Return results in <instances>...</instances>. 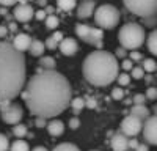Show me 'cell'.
<instances>
[{"instance_id": "52a82bcc", "label": "cell", "mask_w": 157, "mask_h": 151, "mask_svg": "<svg viewBox=\"0 0 157 151\" xmlns=\"http://www.w3.org/2000/svg\"><path fill=\"white\" fill-rule=\"evenodd\" d=\"M0 117H2L3 123L14 126L21 123L24 117V110L19 104L13 103V101H5V103H0Z\"/></svg>"}, {"instance_id": "7bdbcfd3", "label": "cell", "mask_w": 157, "mask_h": 151, "mask_svg": "<svg viewBox=\"0 0 157 151\" xmlns=\"http://www.w3.org/2000/svg\"><path fill=\"white\" fill-rule=\"evenodd\" d=\"M137 145H138V140H137V138H129V142H127L129 149H135Z\"/></svg>"}, {"instance_id": "ffe728a7", "label": "cell", "mask_w": 157, "mask_h": 151, "mask_svg": "<svg viewBox=\"0 0 157 151\" xmlns=\"http://www.w3.org/2000/svg\"><path fill=\"white\" fill-rule=\"evenodd\" d=\"M8 151H30V146L29 143L25 140H21V138H17L16 142H13L10 145V149Z\"/></svg>"}, {"instance_id": "60d3db41", "label": "cell", "mask_w": 157, "mask_h": 151, "mask_svg": "<svg viewBox=\"0 0 157 151\" xmlns=\"http://www.w3.org/2000/svg\"><path fill=\"white\" fill-rule=\"evenodd\" d=\"M17 2H21V0H0V5L2 6H13V5H16Z\"/></svg>"}, {"instance_id": "e0dca14e", "label": "cell", "mask_w": 157, "mask_h": 151, "mask_svg": "<svg viewBox=\"0 0 157 151\" xmlns=\"http://www.w3.org/2000/svg\"><path fill=\"white\" fill-rule=\"evenodd\" d=\"M44 50H46V46H44L43 41H39V40H32V43H30V46H29L30 55H33V57H43Z\"/></svg>"}, {"instance_id": "1f68e13d", "label": "cell", "mask_w": 157, "mask_h": 151, "mask_svg": "<svg viewBox=\"0 0 157 151\" xmlns=\"http://www.w3.org/2000/svg\"><path fill=\"white\" fill-rule=\"evenodd\" d=\"M143 25L148 29H152L155 27V16H148V17H143Z\"/></svg>"}, {"instance_id": "83f0119b", "label": "cell", "mask_w": 157, "mask_h": 151, "mask_svg": "<svg viewBox=\"0 0 157 151\" xmlns=\"http://www.w3.org/2000/svg\"><path fill=\"white\" fill-rule=\"evenodd\" d=\"M58 24H60V21H58V17L57 16H47L46 17V25H47V29H57L58 27Z\"/></svg>"}, {"instance_id": "836d02e7", "label": "cell", "mask_w": 157, "mask_h": 151, "mask_svg": "<svg viewBox=\"0 0 157 151\" xmlns=\"http://www.w3.org/2000/svg\"><path fill=\"white\" fill-rule=\"evenodd\" d=\"M145 96H146L148 101H154V99L157 98V88H155V87H149Z\"/></svg>"}, {"instance_id": "f6af8a7d", "label": "cell", "mask_w": 157, "mask_h": 151, "mask_svg": "<svg viewBox=\"0 0 157 151\" xmlns=\"http://www.w3.org/2000/svg\"><path fill=\"white\" fill-rule=\"evenodd\" d=\"M134 151H149V146H148L146 143H138Z\"/></svg>"}, {"instance_id": "d6986e66", "label": "cell", "mask_w": 157, "mask_h": 151, "mask_svg": "<svg viewBox=\"0 0 157 151\" xmlns=\"http://www.w3.org/2000/svg\"><path fill=\"white\" fill-rule=\"evenodd\" d=\"M146 44H148V49L152 55H157V32L152 30L148 36H146Z\"/></svg>"}, {"instance_id": "d4e9b609", "label": "cell", "mask_w": 157, "mask_h": 151, "mask_svg": "<svg viewBox=\"0 0 157 151\" xmlns=\"http://www.w3.org/2000/svg\"><path fill=\"white\" fill-rule=\"evenodd\" d=\"M52 151H80V149H78V146H75L74 143H68V142H64V143L57 145Z\"/></svg>"}, {"instance_id": "ac0fdd59", "label": "cell", "mask_w": 157, "mask_h": 151, "mask_svg": "<svg viewBox=\"0 0 157 151\" xmlns=\"http://www.w3.org/2000/svg\"><path fill=\"white\" fill-rule=\"evenodd\" d=\"M130 115H134V117H137V118H140L141 121H145L149 115H151V112H149V109L143 104V106H132V109H130Z\"/></svg>"}, {"instance_id": "d6a6232c", "label": "cell", "mask_w": 157, "mask_h": 151, "mask_svg": "<svg viewBox=\"0 0 157 151\" xmlns=\"http://www.w3.org/2000/svg\"><path fill=\"white\" fill-rule=\"evenodd\" d=\"M130 76H132L134 79H141L143 76H145V71L141 69V66H137V68L130 69Z\"/></svg>"}, {"instance_id": "277c9868", "label": "cell", "mask_w": 157, "mask_h": 151, "mask_svg": "<svg viewBox=\"0 0 157 151\" xmlns=\"http://www.w3.org/2000/svg\"><path fill=\"white\" fill-rule=\"evenodd\" d=\"M145 40H146L145 27L137 22H127L118 32V41H120L121 47L129 50H135L141 47Z\"/></svg>"}, {"instance_id": "74e56055", "label": "cell", "mask_w": 157, "mask_h": 151, "mask_svg": "<svg viewBox=\"0 0 157 151\" xmlns=\"http://www.w3.org/2000/svg\"><path fill=\"white\" fill-rule=\"evenodd\" d=\"M35 124H36V128H44V126L47 124V118H43V117H36V121H35Z\"/></svg>"}, {"instance_id": "bcb514c9", "label": "cell", "mask_w": 157, "mask_h": 151, "mask_svg": "<svg viewBox=\"0 0 157 151\" xmlns=\"http://www.w3.org/2000/svg\"><path fill=\"white\" fill-rule=\"evenodd\" d=\"M8 35V27L6 25H0V38H5Z\"/></svg>"}, {"instance_id": "ab89813d", "label": "cell", "mask_w": 157, "mask_h": 151, "mask_svg": "<svg viewBox=\"0 0 157 151\" xmlns=\"http://www.w3.org/2000/svg\"><path fill=\"white\" fill-rule=\"evenodd\" d=\"M126 50H127V49H124V47H118V49H116V52H115V55H116L118 58H124V57L127 55Z\"/></svg>"}, {"instance_id": "30bf717a", "label": "cell", "mask_w": 157, "mask_h": 151, "mask_svg": "<svg viewBox=\"0 0 157 151\" xmlns=\"http://www.w3.org/2000/svg\"><path fill=\"white\" fill-rule=\"evenodd\" d=\"M13 16H14L16 21L19 22H29L33 16H35V11L32 8V5H27V3H19L14 11H13Z\"/></svg>"}, {"instance_id": "484cf974", "label": "cell", "mask_w": 157, "mask_h": 151, "mask_svg": "<svg viewBox=\"0 0 157 151\" xmlns=\"http://www.w3.org/2000/svg\"><path fill=\"white\" fill-rule=\"evenodd\" d=\"M115 80H118V83H120L121 87H126V85L130 83V76H129L127 72H121V74H118V76H116V79H115Z\"/></svg>"}, {"instance_id": "4316f807", "label": "cell", "mask_w": 157, "mask_h": 151, "mask_svg": "<svg viewBox=\"0 0 157 151\" xmlns=\"http://www.w3.org/2000/svg\"><path fill=\"white\" fill-rule=\"evenodd\" d=\"M71 106L75 112H78L80 109L85 107V99L83 98H74V99H71Z\"/></svg>"}, {"instance_id": "681fc988", "label": "cell", "mask_w": 157, "mask_h": 151, "mask_svg": "<svg viewBox=\"0 0 157 151\" xmlns=\"http://www.w3.org/2000/svg\"><path fill=\"white\" fill-rule=\"evenodd\" d=\"M8 30H13V32H14L16 30V24H10V29Z\"/></svg>"}, {"instance_id": "816d5d0a", "label": "cell", "mask_w": 157, "mask_h": 151, "mask_svg": "<svg viewBox=\"0 0 157 151\" xmlns=\"http://www.w3.org/2000/svg\"><path fill=\"white\" fill-rule=\"evenodd\" d=\"M127 151H134V149H127Z\"/></svg>"}, {"instance_id": "4dcf8cb0", "label": "cell", "mask_w": 157, "mask_h": 151, "mask_svg": "<svg viewBox=\"0 0 157 151\" xmlns=\"http://www.w3.org/2000/svg\"><path fill=\"white\" fill-rule=\"evenodd\" d=\"M112 98H113L115 101H121V99L124 98V91H123V88H120V87L113 88V90H112Z\"/></svg>"}, {"instance_id": "7402d4cb", "label": "cell", "mask_w": 157, "mask_h": 151, "mask_svg": "<svg viewBox=\"0 0 157 151\" xmlns=\"http://www.w3.org/2000/svg\"><path fill=\"white\" fill-rule=\"evenodd\" d=\"M13 134H14L17 138H22V137H25L29 134V129H27V126H25V124L17 123V124L13 126Z\"/></svg>"}, {"instance_id": "8d00e7d4", "label": "cell", "mask_w": 157, "mask_h": 151, "mask_svg": "<svg viewBox=\"0 0 157 151\" xmlns=\"http://www.w3.org/2000/svg\"><path fill=\"white\" fill-rule=\"evenodd\" d=\"M85 106H86L88 109H94V107L98 106L96 98H86V99H85Z\"/></svg>"}, {"instance_id": "8992f818", "label": "cell", "mask_w": 157, "mask_h": 151, "mask_svg": "<svg viewBox=\"0 0 157 151\" xmlns=\"http://www.w3.org/2000/svg\"><path fill=\"white\" fill-rule=\"evenodd\" d=\"M126 8L140 17L155 16L157 0H123Z\"/></svg>"}, {"instance_id": "f546056e", "label": "cell", "mask_w": 157, "mask_h": 151, "mask_svg": "<svg viewBox=\"0 0 157 151\" xmlns=\"http://www.w3.org/2000/svg\"><path fill=\"white\" fill-rule=\"evenodd\" d=\"M10 149V140L5 134H0V151H8Z\"/></svg>"}, {"instance_id": "ee69618b", "label": "cell", "mask_w": 157, "mask_h": 151, "mask_svg": "<svg viewBox=\"0 0 157 151\" xmlns=\"http://www.w3.org/2000/svg\"><path fill=\"white\" fill-rule=\"evenodd\" d=\"M35 17H36L38 21H43V19H46V11H44V10H39V11H36V13H35Z\"/></svg>"}, {"instance_id": "c3c4849f", "label": "cell", "mask_w": 157, "mask_h": 151, "mask_svg": "<svg viewBox=\"0 0 157 151\" xmlns=\"http://www.w3.org/2000/svg\"><path fill=\"white\" fill-rule=\"evenodd\" d=\"M32 151H49V149H47L46 146H41V145H39V146H35Z\"/></svg>"}, {"instance_id": "9c48e42d", "label": "cell", "mask_w": 157, "mask_h": 151, "mask_svg": "<svg viewBox=\"0 0 157 151\" xmlns=\"http://www.w3.org/2000/svg\"><path fill=\"white\" fill-rule=\"evenodd\" d=\"M143 137L148 145H157V118L155 115H149L141 126Z\"/></svg>"}, {"instance_id": "d590c367", "label": "cell", "mask_w": 157, "mask_h": 151, "mask_svg": "<svg viewBox=\"0 0 157 151\" xmlns=\"http://www.w3.org/2000/svg\"><path fill=\"white\" fill-rule=\"evenodd\" d=\"M44 46L47 47V49H50V50H54V49H57V46H58V43L54 40V38H47V40H46V43H44Z\"/></svg>"}, {"instance_id": "8fae6325", "label": "cell", "mask_w": 157, "mask_h": 151, "mask_svg": "<svg viewBox=\"0 0 157 151\" xmlns=\"http://www.w3.org/2000/svg\"><path fill=\"white\" fill-rule=\"evenodd\" d=\"M58 47L61 50V54L66 55V57L75 55L77 50H78V44H77V41L74 40V38H63V40L58 43Z\"/></svg>"}, {"instance_id": "5b68a950", "label": "cell", "mask_w": 157, "mask_h": 151, "mask_svg": "<svg viewBox=\"0 0 157 151\" xmlns=\"http://www.w3.org/2000/svg\"><path fill=\"white\" fill-rule=\"evenodd\" d=\"M121 14L113 5H101L94 10V21L102 30H112L120 24Z\"/></svg>"}, {"instance_id": "3957f363", "label": "cell", "mask_w": 157, "mask_h": 151, "mask_svg": "<svg viewBox=\"0 0 157 151\" xmlns=\"http://www.w3.org/2000/svg\"><path fill=\"white\" fill-rule=\"evenodd\" d=\"M83 77L96 87L110 85L118 76L120 63L116 57L107 50H94L83 61Z\"/></svg>"}, {"instance_id": "4fadbf2b", "label": "cell", "mask_w": 157, "mask_h": 151, "mask_svg": "<svg viewBox=\"0 0 157 151\" xmlns=\"http://www.w3.org/2000/svg\"><path fill=\"white\" fill-rule=\"evenodd\" d=\"M96 10V3L94 0H83L77 8V16L80 19H86L90 16H93V13Z\"/></svg>"}, {"instance_id": "7dc6e473", "label": "cell", "mask_w": 157, "mask_h": 151, "mask_svg": "<svg viewBox=\"0 0 157 151\" xmlns=\"http://www.w3.org/2000/svg\"><path fill=\"white\" fill-rule=\"evenodd\" d=\"M52 38H54L57 43H60V41L63 40V33H61V32H55L54 35H52Z\"/></svg>"}, {"instance_id": "603a6c76", "label": "cell", "mask_w": 157, "mask_h": 151, "mask_svg": "<svg viewBox=\"0 0 157 151\" xmlns=\"http://www.w3.org/2000/svg\"><path fill=\"white\" fill-rule=\"evenodd\" d=\"M57 5H58V8L63 10V11H71V10L75 8L77 0H57Z\"/></svg>"}, {"instance_id": "f35d334b", "label": "cell", "mask_w": 157, "mask_h": 151, "mask_svg": "<svg viewBox=\"0 0 157 151\" xmlns=\"http://www.w3.org/2000/svg\"><path fill=\"white\" fill-rule=\"evenodd\" d=\"M78 126H80V120H78L77 117H74V118L69 120V128H71V129H77Z\"/></svg>"}, {"instance_id": "e575fe53", "label": "cell", "mask_w": 157, "mask_h": 151, "mask_svg": "<svg viewBox=\"0 0 157 151\" xmlns=\"http://www.w3.org/2000/svg\"><path fill=\"white\" fill-rule=\"evenodd\" d=\"M129 60L130 61H141L143 60V55L138 52V50H130V54H129Z\"/></svg>"}, {"instance_id": "f907efd6", "label": "cell", "mask_w": 157, "mask_h": 151, "mask_svg": "<svg viewBox=\"0 0 157 151\" xmlns=\"http://www.w3.org/2000/svg\"><path fill=\"white\" fill-rule=\"evenodd\" d=\"M90 151H99V149H90Z\"/></svg>"}, {"instance_id": "2e32d148", "label": "cell", "mask_w": 157, "mask_h": 151, "mask_svg": "<svg viewBox=\"0 0 157 151\" xmlns=\"http://www.w3.org/2000/svg\"><path fill=\"white\" fill-rule=\"evenodd\" d=\"M75 33H77V36L80 38L82 41L90 44V41H91V27H90V25H86V24H77L75 25Z\"/></svg>"}, {"instance_id": "cb8c5ba5", "label": "cell", "mask_w": 157, "mask_h": 151, "mask_svg": "<svg viewBox=\"0 0 157 151\" xmlns=\"http://www.w3.org/2000/svg\"><path fill=\"white\" fill-rule=\"evenodd\" d=\"M155 68H157V65H155L154 58H145V60H141V69H143V71L154 72Z\"/></svg>"}, {"instance_id": "f1b7e54d", "label": "cell", "mask_w": 157, "mask_h": 151, "mask_svg": "<svg viewBox=\"0 0 157 151\" xmlns=\"http://www.w3.org/2000/svg\"><path fill=\"white\" fill-rule=\"evenodd\" d=\"M146 96L145 95H135L132 99H130V103L135 104V106H143V104H146Z\"/></svg>"}, {"instance_id": "6da1fadb", "label": "cell", "mask_w": 157, "mask_h": 151, "mask_svg": "<svg viewBox=\"0 0 157 151\" xmlns=\"http://www.w3.org/2000/svg\"><path fill=\"white\" fill-rule=\"evenodd\" d=\"M24 88L22 98L35 117L55 118L68 109L72 99L69 80L55 69L36 72Z\"/></svg>"}, {"instance_id": "9a60e30c", "label": "cell", "mask_w": 157, "mask_h": 151, "mask_svg": "<svg viewBox=\"0 0 157 151\" xmlns=\"http://www.w3.org/2000/svg\"><path fill=\"white\" fill-rule=\"evenodd\" d=\"M46 128H47V132H49L50 135L58 137V135H61V134L64 132V123H63L61 120L54 118V120H50V121L46 124Z\"/></svg>"}, {"instance_id": "7c38bea8", "label": "cell", "mask_w": 157, "mask_h": 151, "mask_svg": "<svg viewBox=\"0 0 157 151\" xmlns=\"http://www.w3.org/2000/svg\"><path fill=\"white\" fill-rule=\"evenodd\" d=\"M127 142H129V137H126V135L121 134V132H116V134H113V137H112L110 145H112V149H113V151H127V149H129Z\"/></svg>"}, {"instance_id": "ba28073f", "label": "cell", "mask_w": 157, "mask_h": 151, "mask_svg": "<svg viewBox=\"0 0 157 151\" xmlns=\"http://www.w3.org/2000/svg\"><path fill=\"white\" fill-rule=\"evenodd\" d=\"M141 126L143 121L134 115H127L123 121H121V134H124L126 137H135L137 134L141 132Z\"/></svg>"}, {"instance_id": "44dd1931", "label": "cell", "mask_w": 157, "mask_h": 151, "mask_svg": "<svg viewBox=\"0 0 157 151\" xmlns=\"http://www.w3.org/2000/svg\"><path fill=\"white\" fill-rule=\"evenodd\" d=\"M55 60L52 58V57H41V60H39V66L44 68L46 71H52V69H55Z\"/></svg>"}, {"instance_id": "5bb4252c", "label": "cell", "mask_w": 157, "mask_h": 151, "mask_svg": "<svg viewBox=\"0 0 157 151\" xmlns=\"http://www.w3.org/2000/svg\"><path fill=\"white\" fill-rule=\"evenodd\" d=\"M32 43V38L27 33H17L13 40V47L19 52H24V50H29V46Z\"/></svg>"}, {"instance_id": "b9f144b4", "label": "cell", "mask_w": 157, "mask_h": 151, "mask_svg": "<svg viewBox=\"0 0 157 151\" xmlns=\"http://www.w3.org/2000/svg\"><path fill=\"white\" fill-rule=\"evenodd\" d=\"M121 66H123L124 71H130V69L134 68V66H132V61H130V60H124V61L121 63Z\"/></svg>"}, {"instance_id": "7a4b0ae2", "label": "cell", "mask_w": 157, "mask_h": 151, "mask_svg": "<svg viewBox=\"0 0 157 151\" xmlns=\"http://www.w3.org/2000/svg\"><path fill=\"white\" fill-rule=\"evenodd\" d=\"M25 57L11 43L0 41V103L13 101L25 85Z\"/></svg>"}]
</instances>
